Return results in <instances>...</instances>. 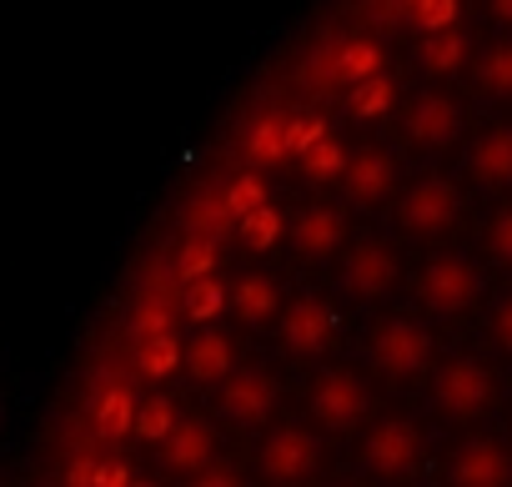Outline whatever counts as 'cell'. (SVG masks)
Segmentation results:
<instances>
[{
	"mask_svg": "<svg viewBox=\"0 0 512 487\" xmlns=\"http://www.w3.org/2000/svg\"><path fill=\"white\" fill-rule=\"evenodd\" d=\"M377 71H387V56H382V46L367 41V36L342 41V46L327 56V76L342 81V86H357V81H367V76H377Z\"/></svg>",
	"mask_w": 512,
	"mask_h": 487,
	"instance_id": "20",
	"label": "cell"
},
{
	"mask_svg": "<svg viewBox=\"0 0 512 487\" xmlns=\"http://www.w3.org/2000/svg\"><path fill=\"white\" fill-rule=\"evenodd\" d=\"M412 26L422 31V36H432V31H447V26H457V16H462V6L457 0H412Z\"/></svg>",
	"mask_w": 512,
	"mask_h": 487,
	"instance_id": "32",
	"label": "cell"
},
{
	"mask_svg": "<svg viewBox=\"0 0 512 487\" xmlns=\"http://www.w3.org/2000/svg\"><path fill=\"white\" fill-rule=\"evenodd\" d=\"M342 247H347V221H342V211H332V206H307L297 221H292V252L302 257V262H332V257H342Z\"/></svg>",
	"mask_w": 512,
	"mask_h": 487,
	"instance_id": "13",
	"label": "cell"
},
{
	"mask_svg": "<svg viewBox=\"0 0 512 487\" xmlns=\"http://www.w3.org/2000/svg\"><path fill=\"white\" fill-rule=\"evenodd\" d=\"M312 417L332 432H352L367 417V382L357 372H327L312 387Z\"/></svg>",
	"mask_w": 512,
	"mask_h": 487,
	"instance_id": "10",
	"label": "cell"
},
{
	"mask_svg": "<svg viewBox=\"0 0 512 487\" xmlns=\"http://www.w3.org/2000/svg\"><path fill=\"white\" fill-rule=\"evenodd\" d=\"M241 151H246L251 166H272V161H282V156H287V116H277V111L256 116L251 131H246V141H241Z\"/></svg>",
	"mask_w": 512,
	"mask_h": 487,
	"instance_id": "22",
	"label": "cell"
},
{
	"mask_svg": "<svg viewBox=\"0 0 512 487\" xmlns=\"http://www.w3.org/2000/svg\"><path fill=\"white\" fill-rule=\"evenodd\" d=\"M332 332H337V317H332L327 302L297 297V302L282 307V342H287L292 357H317V352H327Z\"/></svg>",
	"mask_w": 512,
	"mask_h": 487,
	"instance_id": "12",
	"label": "cell"
},
{
	"mask_svg": "<svg viewBox=\"0 0 512 487\" xmlns=\"http://www.w3.org/2000/svg\"><path fill=\"white\" fill-rule=\"evenodd\" d=\"M492 16H497V21H507V26H512V0H492Z\"/></svg>",
	"mask_w": 512,
	"mask_h": 487,
	"instance_id": "38",
	"label": "cell"
},
{
	"mask_svg": "<svg viewBox=\"0 0 512 487\" xmlns=\"http://www.w3.org/2000/svg\"><path fill=\"white\" fill-rule=\"evenodd\" d=\"M482 292H487V282H482L477 262L457 257V252L432 257L422 267V277H417V297H422V307L432 317H462V312H472L482 302Z\"/></svg>",
	"mask_w": 512,
	"mask_h": 487,
	"instance_id": "2",
	"label": "cell"
},
{
	"mask_svg": "<svg viewBox=\"0 0 512 487\" xmlns=\"http://www.w3.org/2000/svg\"><path fill=\"white\" fill-rule=\"evenodd\" d=\"M226 206H231V216L241 221L246 211H256V206H262L267 201V186H262V176H236V181H226Z\"/></svg>",
	"mask_w": 512,
	"mask_h": 487,
	"instance_id": "33",
	"label": "cell"
},
{
	"mask_svg": "<svg viewBox=\"0 0 512 487\" xmlns=\"http://www.w3.org/2000/svg\"><path fill=\"white\" fill-rule=\"evenodd\" d=\"M347 146L342 141H332V136H322L307 156H302V171H307V181H342V171H347Z\"/></svg>",
	"mask_w": 512,
	"mask_h": 487,
	"instance_id": "30",
	"label": "cell"
},
{
	"mask_svg": "<svg viewBox=\"0 0 512 487\" xmlns=\"http://www.w3.org/2000/svg\"><path fill=\"white\" fill-rule=\"evenodd\" d=\"M487 327H492V342H497V347L512 357V292H507V297L492 307V322H487Z\"/></svg>",
	"mask_w": 512,
	"mask_h": 487,
	"instance_id": "36",
	"label": "cell"
},
{
	"mask_svg": "<svg viewBox=\"0 0 512 487\" xmlns=\"http://www.w3.org/2000/svg\"><path fill=\"white\" fill-rule=\"evenodd\" d=\"M131 482V467L121 457H101L96 462V487H126Z\"/></svg>",
	"mask_w": 512,
	"mask_h": 487,
	"instance_id": "37",
	"label": "cell"
},
{
	"mask_svg": "<svg viewBox=\"0 0 512 487\" xmlns=\"http://www.w3.org/2000/svg\"><path fill=\"white\" fill-rule=\"evenodd\" d=\"M176 367H186V342L176 332H161V337H146L136 342V372L146 382H166Z\"/></svg>",
	"mask_w": 512,
	"mask_h": 487,
	"instance_id": "21",
	"label": "cell"
},
{
	"mask_svg": "<svg viewBox=\"0 0 512 487\" xmlns=\"http://www.w3.org/2000/svg\"><path fill=\"white\" fill-rule=\"evenodd\" d=\"M226 307H231V287L216 282V272H211V277H196V282L181 287V312H186L191 322H201V327L216 322Z\"/></svg>",
	"mask_w": 512,
	"mask_h": 487,
	"instance_id": "26",
	"label": "cell"
},
{
	"mask_svg": "<svg viewBox=\"0 0 512 487\" xmlns=\"http://www.w3.org/2000/svg\"><path fill=\"white\" fill-rule=\"evenodd\" d=\"M322 136H327V121H322V116H287V156L302 161Z\"/></svg>",
	"mask_w": 512,
	"mask_h": 487,
	"instance_id": "34",
	"label": "cell"
},
{
	"mask_svg": "<svg viewBox=\"0 0 512 487\" xmlns=\"http://www.w3.org/2000/svg\"><path fill=\"white\" fill-rule=\"evenodd\" d=\"M342 191H347V201H357V206H372V201L392 196V191H397V156L382 151V146L357 151V156L347 161V171H342Z\"/></svg>",
	"mask_w": 512,
	"mask_h": 487,
	"instance_id": "14",
	"label": "cell"
},
{
	"mask_svg": "<svg viewBox=\"0 0 512 487\" xmlns=\"http://www.w3.org/2000/svg\"><path fill=\"white\" fill-rule=\"evenodd\" d=\"M392 106H397V81L387 71L347 86V116H357V121H382Z\"/></svg>",
	"mask_w": 512,
	"mask_h": 487,
	"instance_id": "24",
	"label": "cell"
},
{
	"mask_svg": "<svg viewBox=\"0 0 512 487\" xmlns=\"http://www.w3.org/2000/svg\"><path fill=\"white\" fill-rule=\"evenodd\" d=\"M432 362H437V337L412 322V317H392L372 332V367L387 377V382H417V377H432Z\"/></svg>",
	"mask_w": 512,
	"mask_h": 487,
	"instance_id": "1",
	"label": "cell"
},
{
	"mask_svg": "<svg viewBox=\"0 0 512 487\" xmlns=\"http://www.w3.org/2000/svg\"><path fill=\"white\" fill-rule=\"evenodd\" d=\"M161 452H166V467H171V472L196 477L206 462H216V432H211L206 422L186 417V422L171 427V437L161 442Z\"/></svg>",
	"mask_w": 512,
	"mask_h": 487,
	"instance_id": "15",
	"label": "cell"
},
{
	"mask_svg": "<svg viewBox=\"0 0 512 487\" xmlns=\"http://www.w3.org/2000/svg\"><path fill=\"white\" fill-rule=\"evenodd\" d=\"M231 307H236V317L241 322H251V327H262V322H272V317H282V287L272 282V277H262V272H246V277H236V287H231Z\"/></svg>",
	"mask_w": 512,
	"mask_h": 487,
	"instance_id": "19",
	"label": "cell"
},
{
	"mask_svg": "<svg viewBox=\"0 0 512 487\" xmlns=\"http://www.w3.org/2000/svg\"><path fill=\"white\" fill-rule=\"evenodd\" d=\"M277 402H282V382H277L272 372H262V367H236V372L221 382V397H216L221 417L236 422V427H262V422H272Z\"/></svg>",
	"mask_w": 512,
	"mask_h": 487,
	"instance_id": "8",
	"label": "cell"
},
{
	"mask_svg": "<svg viewBox=\"0 0 512 487\" xmlns=\"http://www.w3.org/2000/svg\"><path fill=\"white\" fill-rule=\"evenodd\" d=\"M186 372H191V382H201V387H221V382L236 372L231 337L216 332V327L196 332V342H186Z\"/></svg>",
	"mask_w": 512,
	"mask_h": 487,
	"instance_id": "17",
	"label": "cell"
},
{
	"mask_svg": "<svg viewBox=\"0 0 512 487\" xmlns=\"http://www.w3.org/2000/svg\"><path fill=\"white\" fill-rule=\"evenodd\" d=\"M171 272H176V282H181V287H186V282H196V277H211V272H216V236L191 231V236L181 241V252H176Z\"/></svg>",
	"mask_w": 512,
	"mask_h": 487,
	"instance_id": "28",
	"label": "cell"
},
{
	"mask_svg": "<svg viewBox=\"0 0 512 487\" xmlns=\"http://www.w3.org/2000/svg\"><path fill=\"white\" fill-rule=\"evenodd\" d=\"M467 51H472V36L457 31V26H447V31H432V36L417 46V61H422V71L447 76V71H457V66L467 61Z\"/></svg>",
	"mask_w": 512,
	"mask_h": 487,
	"instance_id": "23",
	"label": "cell"
},
{
	"mask_svg": "<svg viewBox=\"0 0 512 487\" xmlns=\"http://www.w3.org/2000/svg\"><path fill=\"white\" fill-rule=\"evenodd\" d=\"M402 131H407V141H412L417 151H447V146H457V136H462V106H457L452 96L422 91V96L407 106Z\"/></svg>",
	"mask_w": 512,
	"mask_h": 487,
	"instance_id": "9",
	"label": "cell"
},
{
	"mask_svg": "<svg viewBox=\"0 0 512 487\" xmlns=\"http://www.w3.org/2000/svg\"><path fill=\"white\" fill-rule=\"evenodd\" d=\"M467 171L487 186H512V126H487L467 151Z\"/></svg>",
	"mask_w": 512,
	"mask_h": 487,
	"instance_id": "18",
	"label": "cell"
},
{
	"mask_svg": "<svg viewBox=\"0 0 512 487\" xmlns=\"http://www.w3.org/2000/svg\"><path fill=\"white\" fill-rule=\"evenodd\" d=\"M161 332H176V317H171L166 297H146V302H136L131 327H126L131 347H136V342H146V337H161Z\"/></svg>",
	"mask_w": 512,
	"mask_h": 487,
	"instance_id": "31",
	"label": "cell"
},
{
	"mask_svg": "<svg viewBox=\"0 0 512 487\" xmlns=\"http://www.w3.org/2000/svg\"><path fill=\"white\" fill-rule=\"evenodd\" d=\"M487 252H492L497 267L512 272V206H502V211L487 221Z\"/></svg>",
	"mask_w": 512,
	"mask_h": 487,
	"instance_id": "35",
	"label": "cell"
},
{
	"mask_svg": "<svg viewBox=\"0 0 512 487\" xmlns=\"http://www.w3.org/2000/svg\"><path fill=\"white\" fill-rule=\"evenodd\" d=\"M136 392L126 387V382H106V387H96V397H91V427H96V437L101 442H121V437H131L136 432Z\"/></svg>",
	"mask_w": 512,
	"mask_h": 487,
	"instance_id": "16",
	"label": "cell"
},
{
	"mask_svg": "<svg viewBox=\"0 0 512 487\" xmlns=\"http://www.w3.org/2000/svg\"><path fill=\"white\" fill-rule=\"evenodd\" d=\"M422 462V432L417 422L407 417H382L367 427V442H362V467L372 477H412Z\"/></svg>",
	"mask_w": 512,
	"mask_h": 487,
	"instance_id": "7",
	"label": "cell"
},
{
	"mask_svg": "<svg viewBox=\"0 0 512 487\" xmlns=\"http://www.w3.org/2000/svg\"><path fill=\"white\" fill-rule=\"evenodd\" d=\"M287 231H292V221H287L272 201H262L256 211H246V216L236 221V236L246 241V252H272Z\"/></svg>",
	"mask_w": 512,
	"mask_h": 487,
	"instance_id": "25",
	"label": "cell"
},
{
	"mask_svg": "<svg viewBox=\"0 0 512 487\" xmlns=\"http://www.w3.org/2000/svg\"><path fill=\"white\" fill-rule=\"evenodd\" d=\"M477 91L492 101H512V41H497L477 56Z\"/></svg>",
	"mask_w": 512,
	"mask_h": 487,
	"instance_id": "27",
	"label": "cell"
},
{
	"mask_svg": "<svg viewBox=\"0 0 512 487\" xmlns=\"http://www.w3.org/2000/svg\"><path fill=\"white\" fill-rule=\"evenodd\" d=\"M492 367L477 362V357H452L442 367H432V407L452 422H472L492 407Z\"/></svg>",
	"mask_w": 512,
	"mask_h": 487,
	"instance_id": "3",
	"label": "cell"
},
{
	"mask_svg": "<svg viewBox=\"0 0 512 487\" xmlns=\"http://www.w3.org/2000/svg\"><path fill=\"white\" fill-rule=\"evenodd\" d=\"M397 221H402L407 236H442V231H452L462 221V191H457V181H447L437 171L407 181V191L397 201Z\"/></svg>",
	"mask_w": 512,
	"mask_h": 487,
	"instance_id": "4",
	"label": "cell"
},
{
	"mask_svg": "<svg viewBox=\"0 0 512 487\" xmlns=\"http://www.w3.org/2000/svg\"><path fill=\"white\" fill-rule=\"evenodd\" d=\"M447 482H457V487H507L512 482V452L492 437H472L447 457Z\"/></svg>",
	"mask_w": 512,
	"mask_h": 487,
	"instance_id": "11",
	"label": "cell"
},
{
	"mask_svg": "<svg viewBox=\"0 0 512 487\" xmlns=\"http://www.w3.org/2000/svg\"><path fill=\"white\" fill-rule=\"evenodd\" d=\"M181 417H176V407H171V397H146L141 407H136V432L131 437H141V442H166L171 437V427H176Z\"/></svg>",
	"mask_w": 512,
	"mask_h": 487,
	"instance_id": "29",
	"label": "cell"
},
{
	"mask_svg": "<svg viewBox=\"0 0 512 487\" xmlns=\"http://www.w3.org/2000/svg\"><path fill=\"white\" fill-rule=\"evenodd\" d=\"M397 277H402V262H397V252L387 247V241H357V247L342 257V267H337V287L352 302L392 297Z\"/></svg>",
	"mask_w": 512,
	"mask_h": 487,
	"instance_id": "6",
	"label": "cell"
},
{
	"mask_svg": "<svg viewBox=\"0 0 512 487\" xmlns=\"http://www.w3.org/2000/svg\"><path fill=\"white\" fill-rule=\"evenodd\" d=\"M322 457H327V447H322V437L312 432V427H277L267 442H262V452H256V467H262V477L267 482H307V477H317L322 472Z\"/></svg>",
	"mask_w": 512,
	"mask_h": 487,
	"instance_id": "5",
	"label": "cell"
}]
</instances>
